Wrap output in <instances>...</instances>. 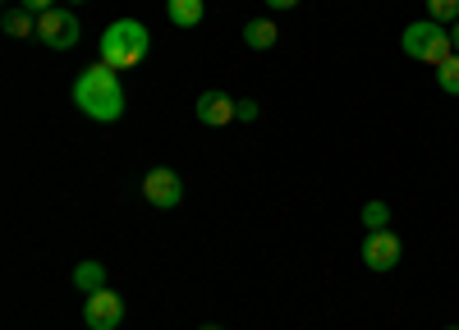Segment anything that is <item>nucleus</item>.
I'll list each match as a JSON object with an SVG mask.
<instances>
[{
	"mask_svg": "<svg viewBox=\"0 0 459 330\" xmlns=\"http://www.w3.org/2000/svg\"><path fill=\"white\" fill-rule=\"evenodd\" d=\"M74 106L83 110L88 120L97 124H115L125 115V83H120V73H115L110 64H88L79 79H74Z\"/></svg>",
	"mask_w": 459,
	"mask_h": 330,
	"instance_id": "1",
	"label": "nucleus"
},
{
	"mask_svg": "<svg viewBox=\"0 0 459 330\" xmlns=\"http://www.w3.org/2000/svg\"><path fill=\"white\" fill-rule=\"evenodd\" d=\"M152 51V32L138 23V19H115L106 23L101 32V64H110L115 73H125V69H138Z\"/></svg>",
	"mask_w": 459,
	"mask_h": 330,
	"instance_id": "2",
	"label": "nucleus"
},
{
	"mask_svg": "<svg viewBox=\"0 0 459 330\" xmlns=\"http://www.w3.org/2000/svg\"><path fill=\"white\" fill-rule=\"evenodd\" d=\"M400 51L418 64H446L455 55V42H450V28L446 23H432V19H413L404 32H400Z\"/></svg>",
	"mask_w": 459,
	"mask_h": 330,
	"instance_id": "3",
	"label": "nucleus"
},
{
	"mask_svg": "<svg viewBox=\"0 0 459 330\" xmlns=\"http://www.w3.org/2000/svg\"><path fill=\"white\" fill-rule=\"evenodd\" d=\"M79 37H83V23L69 5H56L47 14H37V42H42L47 51H74Z\"/></svg>",
	"mask_w": 459,
	"mask_h": 330,
	"instance_id": "4",
	"label": "nucleus"
},
{
	"mask_svg": "<svg viewBox=\"0 0 459 330\" xmlns=\"http://www.w3.org/2000/svg\"><path fill=\"white\" fill-rule=\"evenodd\" d=\"M400 257H404V243H400V234H395L391 225H386V230H368V234H363L359 262H363L372 275L395 271V267H400Z\"/></svg>",
	"mask_w": 459,
	"mask_h": 330,
	"instance_id": "5",
	"label": "nucleus"
},
{
	"mask_svg": "<svg viewBox=\"0 0 459 330\" xmlns=\"http://www.w3.org/2000/svg\"><path fill=\"white\" fill-rule=\"evenodd\" d=\"M143 202H152L157 211H175L184 202V179L170 165H152L143 174Z\"/></svg>",
	"mask_w": 459,
	"mask_h": 330,
	"instance_id": "6",
	"label": "nucleus"
},
{
	"mask_svg": "<svg viewBox=\"0 0 459 330\" xmlns=\"http://www.w3.org/2000/svg\"><path fill=\"white\" fill-rule=\"evenodd\" d=\"M125 321V299L115 289H101V293H88L83 299V326L88 330H120Z\"/></svg>",
	"mask_w": 459,
	"mask_h": 330,
	"instance_id": "7",
	"label": "nucleus"
},
{
	"mask_svg": "<svg viewBox=\"0 0 459 330\" xmlns=\"http://www.w3.org/2000/svg\"><path fill=\"white\" fill-rule=\"evenodd\" d=\"M235 101L239 97H230V92H203L198 97V106H194V115H198V124H207V129H225V124H235Z\"/></svg>",
	"mask_w": 459,
	"mask_h": 330,
	"instance_id": "8",
	"label": "nucleus"
},
{
	"mask_svg": "<svg viewBox=\"0 0 459 330\" xmlns=\"http://www.w3.org/2000/svg\"><path fill=\"white\" fill-rule=\"evenodd\" d=\"M276 42H281L276 19H248V23H244V47H248V51H272Z\"/></svg>",
	"mask_w": 459,
	"mask_h": 330,
	"instance_id": "9",
	"label": "nucleus"
},
{
	"mask_svg": "<svg viewBox=\"0 0 459 330\" xmlns=\"http://www.w3.org/2000/svg\"><path fill=\"white\" fill-rule=\"evenodd\" d=\"M207 14V0H166V19L175 28H198Z\"/></svg>",
	"mask_w": 459,
	"mask_h": 330,
	"instance_id": "10",
	"label": "nucleus"
},
{
	"mask_svg": "<svg viewBox=\"0 0 459 330\" xmlns=\"http://www.w3.org/2000/svg\"><path fill=\"white\" fill-rule=\"evenodd\" d=\"M74 284L83 289V299H88V293L110 289V284H106V267H101V262H79V267H74Z\"/></svg>",
	"mask_w": 459,
	"mask_h": 330,
	"instance_id": "11",
	"label": "nucleus"
},
{
	"mask_svg": "<svg viewBox=\"0 0 459 330\" xmlns=\"http://www.w3.org/2000/svg\"><path fill=\"white\" fill-rule=\"evenodd\" d=\"M0 28H5L10 37H37V14L23 10V5H14V10L0 14Z\"/></svg>",
	"mask_w": 459,
	"mask_h": 330,
	"instance_id": "12",
	"label": "nucleus"
},
{
	"mask_svg": "<svg viewBox=\"0 0 459 330\" xmlns=\"http://www.w3.org/2000/svg\"><path fill=\"white\" fill-rule=\"evenodd\" d=\"M359 225H363V230H386V225H391V202H381V198L363 202V211H359Z\"/></svg>",
	"mask_w": 459,
	"mask_h": 330,
	"instance_id": "13",
	"label": "nucleus"
},
{
	"mask_svg": "<svg viewBox=\"0 0 459 330\" xmlns=\"http://www.w3.org/2000/svg\"><path fill=\"white\" fill-rule=\"evenodd\" d=\"M437 88L446 97H459V55H450L446 64H437Z\"/></svg>",
	"mask_w": 459,
	"mask_h": 330,
	"instance_id": "14",
	"label": "nucleus"
},
{
	"mask_svg": "<svg viewBox=\"0 0 459 330\" xmlns=\"http://www.w3.org/2000/svg\"><path fill=\"white\" fill-rule=\"evenodd\" d=\"M423 5H428V19L432 23H446L450 28L459 19V0H423Z\"/></svg>",
	"mask_w": 459,
	"mask_h": 330,
	"instance_id": "15",
	"label": "nucleus"
},
{
	"mask_svg": "<svg viewBox=\"0 0 459 330\" xmlns=\"http://www.w3.org/2000/svg\"><path fill=\"white\" fill-rule=\"evenodd\" d=\"M257 115H262V106H257L253 97H239V101H235V120H239V124H253Z\"/></svg>",
	"mask_w": 459,
	"mask_h": 330,
	"instance_id": "16",
	"label": "nucleus"
},
{
	"mask_svg": "<svg viewBox=\"0 0 459 330\" xmlns=\"http://www.w3.org/2000/svg\"><path fill=\"white\" fill-rule=\"evenodd\" d=\"M19 5H23V10H32V14H47V10H56V5H60V0H19Z\"/></svg>",
	"mask_w": 459,
	"mask_h": 330,
	"instance_id": "17",
	"label": "nucleus"
},
{
	"mask_svg": "<svg viewBox=\"0 0 459 330\" xmlns=\"http://www.w3.org/2000/svg\"><path fill=\"white\" fill-rule=\"evenodd\" d=\"M294 5H299V0H266V10H276V14L281 10H294Z\"/></svg>",
	"mask_w": 459,
	"mask_h": 330,
	"instance_id": "18",
	"label": "nucleus"
},
{
	"mask_svg": "<svg viewBox=\"0 0 459 330\" xmlns=\"http://www.w3.org/2000/svg\"><path fill=\"white\" fill-rule=\"evenodd\" d=\"M450 42H455V55H459V19L450 23Z\"/></svg>",
	"mask_w": 459,
	"mask_h": 330,
	"instance_id": "19",
	"label": "nucleus"
},
{
	"mask_svg": "<svg viewBox=\"0 0 459 330\" xmlns=\"http://www.w3.org/2000/svg\"><path fill=\"white\" fill-rule=\"evenodd\" d=\"M65 5H69V10H74V5H83V0H65Z\"/></svg>",
	"mask_w": 459,
	"mask_h": 330,
	"instance_id": "20",
	"label": "nucleus"
},
{
	"mask_svg": "<svg viewBox=\"0 0 459 330\" xmlns=\"http://www.w3.org/2000/svg\"><path fill=\"white\" fill-rule=\"evenodd\" d=\"M203 330H225V326H203Z\"/></svg>",
	"mask_w": 459,
	"mask_h": 330,
	"instance_id": "21",
	"label": "nucleus"
},
{
	"mask_svg": "<svg viewBox=\"0 0 459 330\" xmlns=\"http://www.w3.org/2000/svg\"><path fill=\"white\" fill-rule=\"evenodd\" d=\"M446 330H459V326H446Z\"/></svg>",
	"mask_w": 459,
	"mask_h": 330,
	"instance_id": "22",
	"label": "nucleus"
}]
</instances>
